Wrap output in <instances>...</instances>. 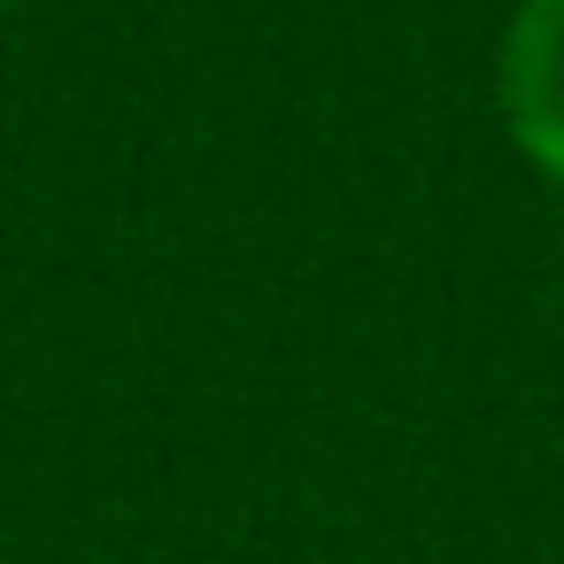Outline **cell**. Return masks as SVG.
I'll return each instance as SVG.
<instances>
[{
	"label": "cell",
	"instance_id": "obj_1",
	"mask_svg": "<svg viewBox=\"0 0 564 564\" xmlns=\"http://www.w3.org/2000/svg\"><path fill=\"white\" fill-rule=\"evenodd\" d=\"M495 86H502V124L518 155L549 186H564V0H518Z\"/></svg>",
	"mask_w": 564,
	"mask_h": 564
},
{
	"label": "cell",
	"instance_id": "obj_2",
	"mask_svg": "<svg viewBox=\"0 0 564 564\" xmlns=\"http://www.w3.org/2000/svg\"><path fill=\"white\" fill-rule=\"evenodd\" d=\"M0 9H9V0H0Z\"/></svg>",
	"mask_w": 564,
	"mask_h": 564
}]
</instances>
